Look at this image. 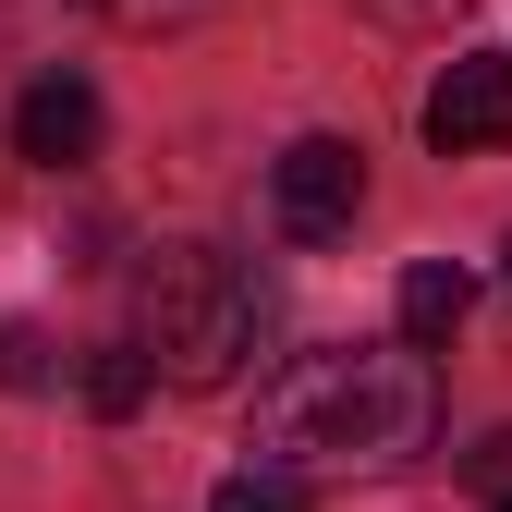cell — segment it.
I'll return each instance as SVG.
<instances>
[{"label": "cell", "instance_id": "obj_9", "mask_svg": "<svg viewBox=\"0 0 512 512\" xmlns=\"http://www.w3.org/2000/svg\"><path fill=\"white\" fill-rule=\"evenodd\" d=\"M0 378H13V391H49V342L37 330H0Z\"/></svg>", "mask_w": 512, "mask_h": 512}, {"label": "cell", "instance_id": "obj_3", "mask_svg": "<svg viewBox=\"0 0 512 512\" xmlns=\"http://www.w3.org/2000/svg\"><path fill=\"white\" fill-rule=\"evenodd\" d=\"M354 208H366V147H354V135H293V147L269 159V220H281L293 244H342Z\"/></svg>", "mask_w": 512, "mask_h": 512}, {"label": "cell", "instance_id": "obj_12", "mask_svg": "<svg viewBox=\"0 0 512 512\" xmlns=\"http://www.w3.org/2000/svg\"><path fill=\"white\" fill-rule=\"evenodd\" d=\"M500 281H512V244H500Z\"/></svg>", "mask_w": 512, "mask_h": 512}, {"label": "cell", "instance_id": "obj_2", "mask_svg": "<svg viewBox=\"0 0 512 512\" xmlns=\"http://www.w3.org/2000/svg\"><path fill=\"white\" fill-rule=\"evenodd\" d=\"M256 330H269V293H256L220 244H159L135 269V354L171 391H232Z\"/></svg>", "mask_w": 512, "mask_h": 512}, {"label": "cell", "instance_id": "obj_6", "mask_svg": "<svg viewBox=\"0 0 512 512\" xmlns=\"http://www.w3.org/2000/svg\"><path fill=\"white\" fill-rule=\"evenodd\" d=\"M464 305H476V281L452 269V256H415V269H403V342L439 354V342L464 330Z\"/></svg>", "mask_w": 512, "mask_h": 512}, {"label": "cell", "instance_id": "obj_10", "mask_svg": "<svg viewBox=\"0 0 512 512\" xmlns=\"http://www.w3.org/2000/svg\"><path fill=\"white\" fill-rule=\"evenodd\" d=\"M464 464H476V488H488V500H512V427H488Z\"/></svg>", "mask_w": 512, "mask_h": 512}, {"label": "cell", "instance_id": "obj_4", "mask_svg": "<svg viewBox=\"0 0 512 512\" xmlns=\"http://www.w3.org/2000/svg\"><path fill=\"white\" fill-rule=\"evenodd\" d=\"M427 147H439V159H488V147H512V61H500V49L439 61V86H427Z\"/></svg>", "mask_w": 512, "mask_h": 512}, {"label": "cell", "instance_id": "obj_13", "mask_svg": "<svg viewBox=\"0 0 512 512\" xmlns=\"http://www.w3.org/2000/svg\"><path fill=\"white\" fill-rule=\"evenodd\" d=\"M86 13H98V0H86Z\"/></svg>", "mask_w": 512, "mask_h": 512}, {"label": "cell", "instance_id": "obj_7", "mask_svg": "<svg viewBox=\"0 0 512 512\" xmlns=\"http://www.w3.org/2000/svg\"><path fill=\"white\" fill-rule=\"evenodd\" d=\"M208 512H317V500H305L293 464H232V476L208 488Z\"/></svg>", "mask_w": 512, "mask_h": 512}, {"label": "cell", "instance_id": "obj_14", "mask_svg": "<svg viewBox=\"0 0 512 512\" xmlns=\"http://www.w3.org/2000/svg\"><path fill=\"white\" fill-rule=\"evenodd\" d=\"M500 512H512V500H500Z\"/></svg>", "mask_w": 512, "mask_h": 512}, {"label": "cell", "instance_id": "obj_5", "mask_svg": "<svg viewBox=\"0 0 512 512\" xmlns=\"http://www.w3.org/2000/svg\"><path fill=\"white\" fill-rule=\"evenodd\" d=\"M13 147H25L37 171L98 159V86H86V74H37V86H25V110H13Z\"/></svg>", "mask_w": 512, "mask_h": 512}, {"label": "cell", "instance_id": "obj_1", "mask_svg": "<svg viewBox=\"0 0 512 512\" xmlns=\"http://www.w3.org/2000/svg\"><path fill=\"white\" fill-rule=\"evenodd\" d=\"M427 427H439V378L415 342H330L256 391L269 464H415Z\"/></svg>", "mask_w": 512, "mask_h": 512}, {"label": "cell", "instance_id": "obj_8", "mask_svg": "<svg viewBox=\"0 0 512 512\" xmlns=\"http://www.w3.org/2000/svg\"><path fill=\"white\" fill-rule=\"evenodd\" d=\"M147 378H159V366H147L135 342H98V354H86V415H135Z\"/></svg>", "mask_w": 512, "mask_h": 512}, {"label": "cell", "instance_id": "obj_11", "mask_svg": "<svg viewBox=\"0 0 512 512\" xmlns=\"http://www.w3.org/2000/svg\"><path fill=\"white\" fill-rule=\"evenodd\" d=\"M366 13H378V25H452L464 0H366Z\"/></svg>", "mask_w": 512, "mask_h": 512}]
</instances>
